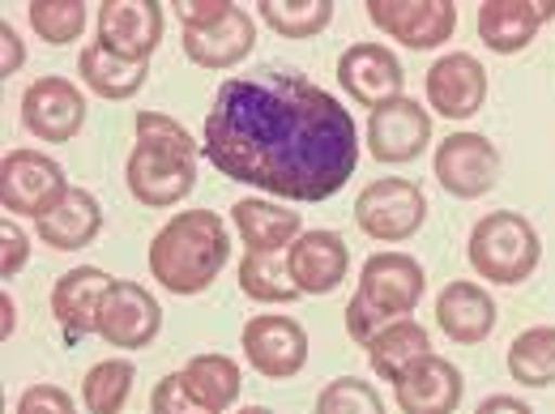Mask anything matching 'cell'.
I'll use <instances>...</instances> for the list:
<instances>
[{"mask_svg":"<svg viewBox=\"0 0 555 414\" xmlns=\"http://www.w3.org/2000/svg\"><path fill=\"white\" fill-rule=\"evenodd\" d=\"M133 376L138 367L129 359H103L86 372L81 380V406L86 414H120L129 393H133Z\"/></svg>","mask_w":555,"mask_h":414,"instance_id":"obj_29","label":"cell"},{"mask_svg":"<svg viewBox=\"0 0 555 414\" xmlns=\"http://www.w3.org/2000/svg\"><path fill=\"white\" fill-rule=\"evenodd\" d=\"M231 222H235L240 240L248 244V253H282L304 235L299 231V209L274 206V202H261V197L235 202Z\"/></svg>","mask_w":555,"mask_h":414,"instance_id":"obj_23","label":"cell"},{"mask_svg":"<svg viewBox=\"0 0 555 414\" xmlns=\"http://www.w3.org/2000/svg\"><path fill=\"white\" fill-rule=\"evenodd\" d=\"M65 167L39 150H9L0 163V206L22 218H48L69 197Z\"/></svg>","mask_w":555,"mask_h":414,"instance_id":"obj_7","label":"cell"},{"mask_svg":"<svg viewBox=\"0 0 555 414\" xmlns=\"http://www.w3.org/2000/svg\"><path fill=\"white\" fill-rule=\"evenodd\" d=\"M13 414H77V406H73V398L61 385H30L17 398V411Z\"/></svg>","mask_w":555,"mask_h":414,"instance_id":"obj_35","label":"cell"},{"mask_svg":"<svg viewBox=\"0 0 555 414\" xmlns=\"http://www.w3.org/2000/svg\"><path fill=\"white\" fill-rule=\"evenodd\" d=\"M436 325L457 346H479L495 329V299L479 282H449L436 299Z\"/></svg>","mask_w":555,"mask_h":414,"instance_id":"obj_21","label":"cell"},{"mask_svg":"<svg viewBox=\"0 0 555 414\" xmlns=\"http://www.w3.org/2000/svg\"><path fill=\"white\" fill-rule=\"evenodd\" d=\"M354 222L376 244H402L418 235V227L427 222V197L415 180H402V176L372 180L354 197Z\"/></svg>","mask_w":555,"mask_h":414,"instance_id":"obj_6","label":"cell"},{"mask_svg":"<svg viewBox=\"0 0 555 414\" xmlns=\"http://www.w3.org/2000/svg\"><path fill=\"white\" fill-rule=\"evenodd\" d=\"M145 73H150V65L112 56L99 39H94V43H86V48H81V56H77V77H81L99 99H112V103L133 99L141 86H145Z\"/></svg>","mask_w":555,"mask_h":414,"instance_id":"obj_26","label":"cell"},{"mask_svg":"<svg viewBox=\"0 0 555 414\" xmlns=\"http://www.w3.org/2000/svg\"><path fill=\"white\" fill-rule=\"evenodd\" d=\"M487 103V69L470 52H449L427 69V107L444 120H470Z\"/></svg>","mask_w":555,"mask_h":414,"instance_id":"obj_17","label":"cell"},{"mask_svg":"<svg viewBox=\"0 0 555 414\" xmlns=\"http://www.w3.org/2000/svg\"><path fill=\"white\" fill-rule=\"evenodd\" d=\"M206 158L218 176L282 202H325L359 167V129L350 107L304 73L261 65L218 86Z\"/></svg>","mask_w":555,"mask_h":414,"instance_id":"obj_1","label":"cell"},{"mask_svg":"<svg viewBox=\"0 0 555 414\" xmlns=\"http://www.w3.org/2000/svg\"><path fill=\"white\" fill-rule=\"evenodd\" d=\"M103 231V206L94 193L86 189H69V197L52 209L48 218H39V240L56 253H77L90 248Z\"/></svg>","mask_w":555,"mask_h":414,"instance_id":"obj_24","label":"cell"},{"mask_svg":"<svg viewBox=\"0 0 555 414\" xmlns=\"http://www.w3.org/2000/svg\"><path fill=\"white\" fill-rule=\"evenodd\" d=\"M257 48V22L248 17V9H231L218 26L209 30H184V56L202 69H231L240 65L248 52Z\"/></svg>","mask_w":555,"mask_h":414,"instance_id":"obj_22","label":"cell"},{"mask_svg":"<svg viewBox=\"0 0 555 414\" xmlns=\"http://www.w3.org/2000/svg\"><path fill=\"white\" fill-rule=\"evenodd\" d=\"M555 17V0H483L479 4V39L491 52L513 56L526 52L543 22Z\"/></svg>","mask_w":555,"mask_h":414,"instance_id":"obj_19","label":"cell"},{"mask_svg":"<svg viewBox=\"0 0 555 414\" xmlns=\"http://www.w3.org/2000/svg\"><path fill=\"white\" fill-rule=\"evenodd\" d=\"M26 261H30V240H26V231L4 218V222H0V277L22 274Z\"/></svg>","mask_w":555,"mask_h":414,"instance_id":"obj_36","label":"cell"},{"mask_svg":"<svg viewBox=\"0 0 555 414\" xmlns=\"http://www.w3.org/2000/svg\"><path fill=\"white\" fill-rule=\"evenodd\" d=\"M431 171L449 197L475 202V197L491 193L500 180V150L483 133H453L436 145Z\"/></svg>","mask_w":555,"mask_h":414,"instance_id":"obj_8","label":"cell"},{"mask_svg":"<svg viewBox=\"0 0 555 414\" xmlns=\"http://www.w3.org/2000/svg\"><path fill=\"white\" fill-rule=\"evenodd\" d=\"M0 308H4V338H9V334H13V321H17V316H13L17 308H13V299H9V290L0 295Z\"/></svg>","mask_w":555,"mask_h":414,"instance_id":"obj_40","label":"cell"},{"mask_svg":"<svg viewBox=\"0 0 555 414\" xmlns=\"http://www.w3.org/2000/svg\"><path fill=\"white\" fill-rule=\"evenodd\" d=\"M427 290V274L411 253H376L363 261L347 308V334L367 346L385 325L406 321Z\"/></svg>","mask_w":555,"mask_h":414,"instance_id":"obj_4","label":"cell"},{"mask_svg":"<svg viewBox=\"0 0 555 414\" xmlns=\"http://www.w3.org/2000/svg\"><path fill=\"white\" fill-rule=\"evenodd\" d=\"M163 39V9L154 0H107L99 4V43L120 56L150 65Z\"/></svg>","mask_w":555,"mask_h":414,"instance_id":"obj_15","label":"cell"},{"mask_svg":"<svg viewBox=\"0 0 555 414\" xmlns=\"http://www.w3.org/2000/svg\"><path fill=\"white\" fill-rule=\"evenodd\" d=\"M338 81L359 107L376 112V107L402 99L406 73H402V61L385 43H350L338 56Z\"/></svg>","mask_w":555,"mask_h":414,"instance_id":"obj_13","label":"cell"},{"mask_svg":"<svg viewBox=\"0 0 555 414\" xmlns=\"http://www.w3.org/2000/svg\"><path fill=\"white\" fill-rule=\"evenodd\" d=\"M231 9H235L231 0H189V4H180V26H184V30H209V26H218Z\"/></svg>","mask_w":555,"mask_h":414,"instance_id":"obj_37","label":"cell"},{"mask_svg":"<svg viewBox=\"0 0 555 414\" xmlns=\"http://www.w3.org/2000/svg\"><path fill=\"white\" fill-rule=\"evenodd\" d=\"M112 282L116 277H107L99 266H77V270L56 277V286H52V316L65 329L69 342H81L86 334H94L99 308H103Z\"/></svg>","mask_w":555,"mask_h":414,"instance_id":"obj_20","label":"cell"},{"mask_svg":"<svg viewBox=\"0 0 555 414\" xmlns=\"http://www.w3.org/2000/svg\"><path fill=\"white\" fill-rule=\"evenodd\" d=\"M22 61H26V48H22V39H17V30L9 26V17L0 22V73L9 77V73L22 69Z\"/></svg>","mask_w":555,"mask_h":414,"instance_id":"obj_38","label":"cell"},{"mask_svg":"<svg viewBox=\"0 0 555 414\" xmlns=\"http://www.w3.org/2000/svg\"><path fill=\"white\" fill-rule=\"evenodd\" d=\"M286 270L299 295H330L350 274V248L338 231H304L286 248Z\"/></svg>","mask_w":555,"mask_h":414,"instance_id":"obj_18","label":"cell"},{"mask_svg":"<svg viewBox=\"0 0 555 414\" xmlns=\"http://www.w3.org/2000/svg\"><path fill=\"white\" fill-rule=\"evenodd\" d=\"M367 350V363H372V372L376 376H385V380H398L415 359L423 354H431V342H427V329L418 325V321H393V325H385L372 342L363 346Z\"/></svg>","mask_w":555,"mask_h":414,"instance_id":"obj_27","label":"cell"},{"mask_svg":"<svg viewBox=\"0 0 555 414\" xmlns=\"http://www.w3.org/2000/svg\"><path fill=\"white\" fill-rule=\"evenodd\" d=\"M26 17H30V30L39 39H48L52 48H65L86 30V4L81 0H30Z\"/></svg>","mask_w":555,"mask_h":414,"instance_id":"obj_32","label":"cell"},{"mask_svg":"<svg viewBox=\"0 0 555 414\" xmlns=\"http://www.w3.org/2000/svg\"><path fill=\"white\" fill-rule=\"evenodd\" d=\"M184 376V389L193 393L197 406H206L209 414H227L240 402V389H244V372L231 354H193L189 367L180 372Z\"/></svg>","mask_w":555,"mask_h":414,"instance_id":"obj_25","label":"cell"},{"mask_svg":"<svg viewBox=\"0 0 555 414\" xmlns=\"http://www.w3.org/2000/svg\"><path fill=\"white\" fill-rule=\"evenodd\" d=\"M261 22L282 39H312L334 22V0H261Z\"/></svg>","mask_w":555,"mask_h":414,"instance_id":"obj_31","label":"cell"},{"mask_svg":"<svg viewBox=\"0 0 555 414\" xmlns=\"http://www.w3.org/2000/svg\"><path fill=\"white\" fill-rule=\"evenodd\" d=\"M163 329V308L158 299L141 286V282H129V277H116L103 308H99V325L94 334L107 346H120V350H141L158 338Z\"/></svg>","mask_w":555,"mask_h":414,"instance_id":"obj_11","label":"cell"},{"mask_svg":"<svg viewBox=\"0 0 555 414\" xmlns=\"http://www.w3.org/2000/svg\"><path fill=\"white\" fill-rule=\"evenodd\" d=\"M475 274L500 286H517L539 270L543 244L530 218H521L517 209H491L487 218L475 222L470 231V248H466Z\"/></svg>","mask_w":555,"mask_h":414,"instance_id":"obj_5","label":"cell"},{"mask_svg":"<svg viewBox=\"0 0 555 414\" xmlns=\"http://www.w3.org/2000/svg\"><path fill=\"white\" fill-rule=\"evenodd\" d=\"M427 141H431V116L406 94L367 116V150L376 163H415Z\"/></svg>","mask_w":555,"mask_h":414,"instance_id":"obj_16","label":"cell"},{"mask_svg":"<svg viewBox=\"0 0 555 414\" xmlns=\"http://www.w3.org/2000/svg\"><path fill=\"white\" fill-rule=\"evenodd\" d=\"M150 277L171 295H202L231 261V231L214 209H180L150 240Z\"/></svg>","mask_w":555,"mask_h":414,"instance_id":"obj_2","label":"cell"},{"mask_svg":"<svg viewBox=\"0 0 555 414\" xmlns=\"http://www.w3.org/2000/svg\"><path fill=\"white\" fill-rule=\"evenodd\" d=\"M240 414H274V411H270V406H244Z\"/></svg>","mask_w":555,"mask_h":414,"instance_id":"obj_41","label":"cell"},{"mask_svg":"<svg viewBox=\"0 0 555 414\" xmlns=\"http://www.w3.org/2000/svg\"><path fill=\"white\" fill-rule=\"evenodd\" d=\"M22 125L39 141H73L86 125V94L69 77H35L22 94Z\"/></svg>","mask_w":555,"mask_h":414,"instance_id":"obj_12","label":"cell"},{"mask_svg":"<svg viewBox=\"0 0 555 414\" xmlns=\"http://www.w3.org/2000/svg\"><path fill=\"white\" fill-rule=\"evenodd\" d=\"M150 414H209V411L193 402V393L184 389V376L171 372V376H163V380L154 385V393H150Z\"/></svg>","mask_w":555,"mask_h":414,"instance_id":"obj_34","label":"cell"},{"mask_svg":"<svg viewBox=\"0 0 555 414\" xmlns=\"http://www.w3.org/2000/svg\"><path fill=\"white\" fill-rule=\"evenodd\" d=\"M367 17L389 39L431 52L457 30V4L453 0H367Z\"/></svg>","mask_w":555,"mask_h":414,"instance_id":"obj_9","label":"cell"},{"mask_svg":"<svg viewBox=\"0 0 555 414\" xmlns=\"http://www.w3.org/2000/svg\"><path fill=\"white\" fill-rule=\"evenodd\" d=\"M240 290L257 303H291L299 299V286L291 282V270L282 253H244L240 261Z\"/></svg>","mask_w":555,"mask_h":414,"instance_id":"obj_30","label":"cell"},{"mask_svg":"<svg viewBox=\"0 0 555 414\" xmlns=\"http://www.w3.org/2000/svg\"><path fill=\"white\" fill-rule=\"evenodd\" d=\"M462 398L466 376L444 354H423L393 380V402L402 414H453Z\"/></svg>","mask_w":555,"mask_h":414,"instance_id":"obj_14","label":"cell"},{"mask_svg":"<svg viewBox=\"0 0 555 414\" xmlns=\"http://www.w3.org/2000/svg\"><path fill=\"white\" fill-rule=\"evenodd\" d=\"M248 367L261 372L266 380H291L304 372L308 363V329L295 316H278V312H261L244 325L240 334Z\"/></svg>","mask_w":555,"mask_h":414,"instance_id":"obj_10","label":"cell"},{"mask_svg":"<svg viewBox=\"0 0 555 414\" xmlns=\"http://www.w3.org/2000/svg\"><path fill=\"white\" fill-rule=\"evenodd\" d=\"M475 414H534L521 398H508V393H491V398H483L479 402V411Z\"/></svg>","mask_w":555,"mask_h":414,"instance_id":"obj_39","label":"cell"},{"mask_svg":"<svg viewBox=\"0 0 555 414\" xmlns=\"http://www.w3.org/2000/svg\"><path fill=\"white\" fill-rule=\"evenodd\" d=\"M508 376L526 389H547L555 385V325L521 329L508 342Z\"/></svg>","mask_w":555,"mask_h":414,"instance_id":"obj_28","label":"cell"},{"mask_svg":"<svg viewBox=\"0 0 555 414\" xmlns=\"http://www.w3.org/2000/svg\"><path fill=\"white\" fill-rule=\"evenodd\" d=\"M138 145L125 163V184L145 209L180 206L197 184V141L163 112H138Z\"/></svg>","mask_w":555,"mask_h":414,"instance_id":"obj_3","label":"cell"},{"mask_svg":"<svg viewBox=\"0 0 555 414\" xmlns=\"http://www.w3.org/2000/svg\"><path fill=\"white\" fill-rule=\"evenodd\" d=\"M317 414H385V402L367 380L338 376L317 393Z\"/></svg>","mask_w":555,"mask_h":414,"instance_id":"obj_33","label":"cell"}]
</instances>
